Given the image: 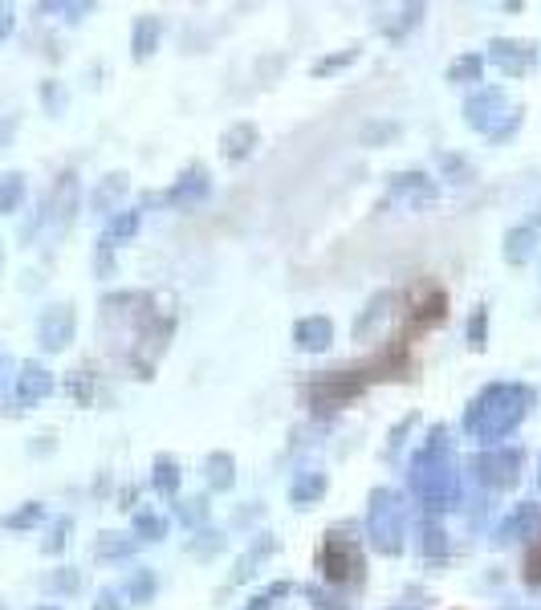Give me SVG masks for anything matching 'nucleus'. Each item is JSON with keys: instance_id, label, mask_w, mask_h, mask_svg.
Listing matches in <instances>:
<instances>
[{"instance_id": "obj_20", "label": "nucleus", "mask_w": 541, "mask_h": 610, "mask_svg": "<svg viewBox=\"0 0 541 610\" xmlns=\"http://www.w3.org/2000/svg\"><path fill=\"white\" fill-rule=\"evenodd\" d=\"M537 541L529 545V554H525V582L529 586H541V529L533 533Z\"/></svg>"}, {"instance_id": "obj_23", "label": "nucleus", "mask_w": 541, "mask_h": 610, "mask_svg": "<svg viewBox=\"0 0 541 610\" xmlns=\"http://www.w3.org/2000/svg\"><path fill=\"white\" fill-rule=\"evenodd\" d=\"M135 228H139V212H127L123 220H114V224H110V232H106V240H102V244H106V249H110V244H114V240H123V236H131Z\"/></svg>"}, {"instance_id": "obj_17", "label": "nucleus", "mask_w": 541, "mask_h": 610, "mask_svg": "<svg viewBox=\"0 0 541 610\" xmlns=\"http://www.w3.org/2000/svg\"><path fill=\"white\" fill-rule=\"evenodd\" d=\"M159 41V17H139L135 25V57H147Z\"/></svg>"}, {"instance_id": "obj_12", "label": "nucleus", "mask_w": 541, "mask_h": 610, "mask_svg": "<svg viewBox=\"0 0 541 610\" xmlns=\"http://www.w3.org/2000/svg\"><path fill=\"white\" fill-rule=\"evenodd\" d=\"M70 334H74V314H70V305H57L53 314H45V322H41V342H45L49 350H62V346L70 342Z\"/></svg>"}, {"instance_id": "obj_21", "label": "nucleus", "mask_w": 541, "mask_h": 610, "mask_svg": "<svg viewBox=\"0 0 541 610\" xmlns=\"http://www.w3.org/2000/svg\"><path fill=\"white\" fill-rule=\"evenodd\" d=\"M419 545H424V554H432V558H440L444 554V549H448V533L440 529V525H424V541H419Z\"/></svg>"}, {"instance_id": "obj_5", "label": "nucleus", "mask_w": 541, "mask_h": 610, "mask_svg": "<svg viewBox=\"0 0 541 610\" xmlns=\"http://www.w3.org/2000/svg\"><path fill=\"white\" fill-rule=\"evenodd\" d=\"M464 114H468L472 127H476V131H485L489 139H505V135L517 127V114H509L501 90H476V94L468 98Z\"/></svg>"}, {"instance_id": "obj_4", "label": "nucleus", "mask_w": 541, "mask_h": 610, "mask_svg": "<svg viewBox=\"0 0 541 610\" xmlns=\"http://www.w3.org/2000/svg\"><path fill=\"white\" fill-rule=\"evenodd\" d=\"M403 525H407V505H399L395 493H375L371 497V537L383 554H399L403 549Z\"/></svg>"}, {"instance_id": "obj_14", "label": "nucleus", "mask_w": 541, "mask_h": 610, "mask_svg": "<svg viewBox=\"0 0 541 610\" xmlns=\"http://www.w3.org/2000/svg\"><path fill=\"white\" fill-rule=\"evenodd\" d=\"M253 147H257V127H253V122H236V127L224 131V155H228L232 163L245 159Z\"/></svg>"}, {"instance_id": "obj_16", "label": "nucleus", "mask_w": 541, "mask_h": 610, "mask_svg": "<svg viewBox=\"0 0 541 610\" xmlns=\"http://www.w3.org/2000/svg\"><path fill=\"white\" fill-rule=\"evenodd\" d=\"M322 493H326V476H322V472H306L302 480L293 484L289 497H293V505H310V501H318Z\"/></svg>"}, {"instance_id": "obj_30", "label": "nucleus", "mask_w": 541, "mask_h": 610, "mask_svg": "<svg viewBox=\"0 0 541 610\" xmlns=\"http://www.w3.org/2000/svg\"><path fill=\"white\" fill-rule=\"evenodd\" d=\"M37 517V509H25V513H17V517H9V525H29Z\"/></svg>"}, {"instance_id": "obj_25", "label": "nucleus", "mask_w": 541, "mask_h": 610, "mask_svg": "<svg viewBox=\"0 0 541 610\" xmlns=\"http://www.w3.org/2000/svg\"><path fill=\"white\" fill-rule=\"evenodd\" d=\"M155 484L163 488V493H175V464H171L167 456L155 464Z\"/></svg>"}, {"instance_id": "obj_29", "label": "nucleus", "mask_w": 541, "mask_h": 610, "mask_svg": "<svg viewBox=\"0 0 541 610\" xmlns=\"http://www.w3.org/2000/svg\"><path fill=\"white\" fill-rule=\"evenodd\" d=\"M94 610H127V606H123V602H114V594H102Z\"/></svg>"}, {"instance_id": "obj_24", "label": "nucleus", "mask_w": 541, "mask_h": 610, "mask_svg": "<svg viewBox=\"0 0 541 610\" xmlns=\"http://www.w3.org/2000/svg\"><path fill=\"white\" fill-rule=\"evenodd\" d=\"M53 387V379L45 375V371H37V366H29L25 371V399H37V395H45Z\"/></svg>"}, {"instance_id": "obj_28", "label": "nucleus", "mask_w": 541, "mask_h": 610, "mask_svg": "<svg viewBox=\"0 0 541 610\" xmlns=\"http://www.w3.org/2000/svg\"><path fill=\"white\" fill-rule=\"evenodd\" d=\"M342 61H354V49H346V53H338V57H326V61H322V66H318L314 74H330L334 66H342Z\"/></svg>"}, {"instance_id": "obj_7", "label": "nucleus", "mask_w": 541, "mask_h": 610, "mask_svg": "<svg viewBox=\"0 0 541 610\" xmlns=\"http://www.w3.org/2000/svg\"><path fill=\"white\" fill-rule=\"evenodd\" d=\"M363 387H367V379L358 375V371H326V375H318L310 383V403L318 411H338L350 399L363 395Z\"/></svg>"}, {"instance_id": "obj_10", "label": "nucleus", "mask_w": 541, "mask_h": 610, "mask_svg": "<svg viewBox=\"0 0 541 610\" xmlns=\"http://www.w3.org/2000/svg\"><path fill=\"white\" fill-rule=\"evenodd\" d=\"M293 342L302 346V350H326L330 342H334V326H330V318H302L293 326Z\"/></svg>"}, {"instance_id": "obj_2", "label": "nucleus", "mask_w": 541, "mask_h": 610, "mask_svg": "<svg viewBox=\"0 0 541 610\" xmlns=\"http://www.w3.org/2000/svg\"><path fill=\"white\" fill-rule=\"evenodd\" d=\"M529 411V391L517 383H493L489 391H480L464 415V427L476 440H501L505 432L521 423V415Z\"/></svg>"}, {"instance_id": "obj_11", "label": "nucleus", "mask_w": 541, "mask_h": 610, "mask_svg": "<svg viewBox=\"0 0 541 610\" xmlns=\"http://www.w3.org/2000/svg\"><path fill=\"white\" fill-rule=\"evenodd\" d=\"M204 196H208V171H204V167H192L188 175H179V183L167 192V204H175V208L184 204V208H188V204H196V200H204Z\"/></svg>"}, {"instance_id": "obj_15", "label": "nucleus", "mask_w": 541, "mask_h": 610, "mask_svg": "<svg viewBox=\"0 0 541 610\" xmlns=\"http://www.w3.org/2000/svg\"><path fill=\"white\" fill-rule=\"evenodd\" d=\"M533 240H537V232H533V228H513V232L505 236V257H509L513 265L529 261V253H533Z\"/></svg>"}, {"instance_id": "obj_19", "label": "nucleus", "mask_w": 541, "mask_h": 610, "mask_svg": "<svg viewBox=\"0 0 541 610\" xmlns=\"http://www.w3.org/2000/svg\"><path fill=\"white\" fill-rule=\"evenodd\" d=\"M208 480H212L216 488H228V484H232V456H228V452L208 456Z\"/></svg>"}, {"instance_id": "obj_13", "label": "nucleus", "mask_w": 541, "mask_h": 610, "mask_svg": "<svg viewBox=\"0 0 541 610\" xmlns=\"http://www.w3.org/2000/svg\"><path fill=\"white\" fill-rule=\"evenodd\" d=\"M541 529V513H537V505H517L513 509V517H505V525H501V541H517V537H525V533H537Z\"/></svg>"}, {"instance_id": "obj_6", "label": "nucleus", "mask_w": 541, "mask_h": 610, "mask_svg": "<svg viewBox=\"0 0 541 610\" xmlns=\"http://www.w3.org/2000/svg\"><path fill=\"white\" fill-rule=\"evenodd\" d=\"M322 574L330 586H346V582H358L363 578V554L358 545L342 533H326L322 541Z\"/></svg>"}, {"instance_id": "obj_27", "label": "nucleus", "mask_w": 541, "mask_h": 610, "mask_svg": "<svg viewBox=\"0 0 541 610\" xmlns=\"http://www.w3.org/2000/svg\"><path fill=\"white\" fill-rule=\"evenodd\" d=\"M485 322H489V314H485V310H476V314H472V326H468L472 346H485Z\"/></svg>"}, {"instance_id": "obj_9", "label": "nucleus", "mask_w": 541, "mask_h": 610, "mask_svg": "<svg viewBox=\"0 0 541 610\" xmlns=\"http://www.w3.org/2000/svg\"><path fill=\"white\" fill-rule=\"evenodd\" d=\"M533 57H537V49L533 45H525V41H505V37H497L493 41V61L505 70V74H525L529 66H533Z\"/></svg>"}, {"instance_id": "obj_8", "label": "nucleus", "mask_w": 541, "mask_h": 610, "mask_svg": "<svg viewBox=\"0 0 541 610\" xmlns=\"http://www.w3.org/2000/svg\"><path fill=\"white\" fill-rule=\"evenodd\" d=\"M517 468H521V456H517V452H509V448L480 452V456L472 460L476 480H485V484H493V488H509V484L517 480Z\"/></svg>"}, {"instance_id": "obj_18", "label": "nucleus", "mask_w": 541, "mask_h": 610, "mask_svg": "<svg viewBox=\"0 0 541 610\" xmlns=\"http://www.w3.org/2000/svg\"><path fill=\"white\" fill-rule=\"evenodd\" d=\"M480 66H485V61H480L476 53H464L460 61H452L448 78H452V82H476V78H480Z\"/></svg>"}, {"instance_id": "obj_1", "label": "nucleus", "mask_w": 541, "mask_h": 610, "mask_svg": "<svg viewBox=\"0 0 541 610\" xmlns=\"http://www.w3.org/2000/svg\"><path fill=\"white\" fill-rule=\"evenodd\" d=\"M448 436L444 432H432V444L415 456L411 464V493L419 497L428 513H444L460 501V476L448 460Z\"/></svg>"}, {"instance_id": "obj_31", "label": "nucleus", "mask_w": 541, "mask_h": 610, "mask_svg": "<svg viewBox=\"0 0 541 610\" xmlns=\"http://www.w3.org/2000/svg\"><path fill=\"white\" fill-rule=\"evenodd\" d=\"M326 610H338V606H326Z\"/></svg>"}, {"instance_id": "obj_3", "label": "nucleus", "mask_w": 541, "mask_h": 610, "mask_svg": "<svg viewBox=\"0 0 541 610\" xmlns=\"http://www.w3.org/2000/svg\"><path fill=\"white\" fill-rule=\"evenodd\" d=\"M440 322H448V293H444L440 281L424 277L407 297V334L436 330Z\"/></svg>"}, {"instance_id": "obj_26", "label": "nucleus", "mask_w": 541, "mask_h": 610, "mask_svg": "<svg viewBox=\"0 0 541 610\" xmlns=\"http://www.w3.org/2000/svg\"><path fill=\"white\" fill-rule=\"evenodd\" d=\"M17 196H21V179H5V183H0V212L13 208Z\"/></svg>"}, {"instance_id": "obj_22", "label": "nucleus", "mask_w": 541, "mask_h": 610, "mask_svg": "<svg viewBox=\"0 0 541 610\" xmlns=\"http://www.w3.org/2000/svg\"><path fill=\"white\" fill-rule=\"evenodd\" d=\"M135 529H139V537H143V541H159V537L167 533V521H163V517H151V513H139Z\"/></svg>"}]
</instances>
